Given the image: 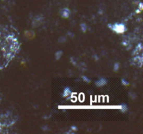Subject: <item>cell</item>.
Listing matches in <instances>:
<instances>
[{"mask_svg": "<svg viewBox=\"0 0 143 134\" xmlns=\"http://www.w3.org/2000/svg\"><path fill=\"white\" fill-rule=\"evenodd\" d=\"M108 26L112 31L118 34L124 33L126 31V27L125 24H122V23H117V22L112 23V24H109Z\"/></svg>", "mask_w": 143, "mask_h": 134, "instance_id": "cell-1", "label": "cell"}, {"mask_svg": "<svg viewBox=\"0 0 143 134\" xmlns=\"http://www.w3.org/2000/svg\"><path fill=\"white\" fill-rule=\"evenodd\" d=\"M133 64L137 66L141 67L142 65L143 62V57L142 55H137V56H134V57L133 58Z\"/></svg>", "mask_w": 143, "mask_h": 134, "instance_id": "cell-2", "label": "cell"}, {"mask_svg": "<svg viewBox=\"0 0 143 134\" xmlns=\"http://www.w3.org/2000/svg\"><path fill=\"white\" fill-rule=\"evenodd\" d=\"M43 16H36L32 21V25L34 27H38L42 24V22H43Z\"/></svg>", "mask_w": 143, "mask_h": 134, "instance_id": "cell-3", "label": "cell"}, {"mask_svg": "<svg viewBox=\"0 0 143 134\" xmlns=\"http://www.w3.org/2000/svg\"><path fill=\"white\" fill-rule=\"evenodd\" d=\"M108 83V80L105 78H100L99 79H98L95 82V85L98 87H102L103 86L106 85Z\"/></svg>", "mask_w": 143, "mask_h": 134, "instance_id": "cell-4", "label": "cell"}, {"mask_svg": "<svg viewBox=\"0 0 143 134\" xmlns=\"http://www.w3.org/2000/svg\"><path fill=\"white\" fill-rule=\"evenodd\" d=\"M142 50L143 47L142 43H139L135 48L133 52V56H137V55H142Z\"/></svg>", "mask_w": 143, "mask_h": 134, "instance_id": "cell-5", "label": "cell"}, {"mask_svg": "<svg viewBox=\"0 0 143 134\" xmlns=\"http://www.w3.org/2000/svg\"><path fill=\"white\" fill-rule=\"evenodd\" d=\"M60 14L62 18H69L70 15H71V11L69 9H67V8H64V9H61Z\"/></svg>", "mask_w": 143, "mask_h": 134, "instance_id": "cell-6", "label": "cell"}, {"mask_svg": "<svg viewBox=\"0 0 143 134\" xmlns=\"http://www.w3.org/2000/svg\"><path fill=\"white\" fill-rule=\"evenodd\" d=\"M71 95V90L69 87H66L64 89L63 92H62V97L65 99H69Z\"/></svg>", "mask_w": 143, "mask_h": 134, "instance_id": "cell-7", "label": "cell"}, {"mask_svg": "<svg viewBox=\"0 0 143 134\" xmlns=\"http://www.w3.org/2000/svg\"><path fill=\"white\" fill-rule=\"evenodd\" d=\"M24 36L29 39H32L35 37V34L33 31H26L24 32Z\"/></svg>", "mask_w": 143, "mask_h": 134, "instance_id": "cell-8", "label": "cell"}, {"mask_svg": "<svg viewBox=\"0 0 143 134\" xmlns=\"http://www.w3.org/2000/svg\"><path fill=\"white\" fill-rule=\"evenodd\" d=\"M62 55H63V52L61 50H58L54 54V57H55L56 60H59L62 57Z\"/></svg>", "mask_w": 143, "mask_h": 134, "instance_id": "cell-9", "label": "cell"}, {"mask_svg": "<svg viewBox=\"0 0 143 134\" xmlns=\"http://www.w3.org/2000/svg\"><path fill=\"white\" fill-rule=\"evenodd\" d=\"M120 111L121 112H127L128 111V106L126 104H121L120 105Z\"/></svg>", "mask_w": 143, "mask_h": 134, "instance_id": "cell-10", "label": "cell"}, {"mask_svg": "<svg viewBox=\"0 0 143 134\" xmlns=\"http://www.w3.org/2000/svg\"><path fill=\"white\" fill-rule=\"evenodd\" d=\"M80 29H81V31H83V32H86L87 30V25L85 23H82V24H80Z\"/></svg>", "mask_w": 143, "mask_h": 134, "instance_id": "cell-11", "label": "cell"}, {"mask_svg": "<svg viewBox=\"0 0 143 134\" xmlns=\"http://www.w3.org/2000/svg\"><path fill=\"white\" fill-rule=\"evenodd\" d=\"M121 85L125 86V87H128V86L129 85V82H128L125 79V78H122V79L121 80Z\"/></svg>", "mask_w": 143, "mask_h": 134, "instance_id": "cell-12", "label": "cell"}, {"mask_svg": "<svg viewBox=\"0 0 143 134\" xmlns=\"http://www.w3.org/2000/svg\"><path fill=\"white\" fill-rule=\"evenodd\" d=\"M119 67H120V65H119V64L118 63V62H117V63H115V64H114V67H113V71H118L119 70Z\"/></svg>", "mask_w": 143, "mask_h": 134, "instance_id": "cell-13", "label": "cell"}, {"mask_svg": "<svg viewBox=\"0 0 143 134\" xmlns=\"http://www.w3.org/2000/svg\"><path fill=\"white\" fill-rule=\"evenodd\" d=\"M82 79H83V81L85 82H87V83H89V82H91V80H90V79H89V78L87 77V76H85V75H83V76H82Z\"/></svg>", "mask_w": 143, "mask_h": 134, "instance_id": "cell-14", "label": "cell"}, {"mask_svg": "<svg viewBox=\"0 0 143 134\" xmlns=\"http://www.w3.org/2000/svg\"><path fill=\"white\" fill-rule=\"evenodd\" d=\"M70 129L72 131H73L74 133H75V131H78V127H77V126H71Z\"/></svg>", "mask_w": 143, "mask_h": 134, "instance_id": "cell-15", "label": "cell"}]
</instances>
